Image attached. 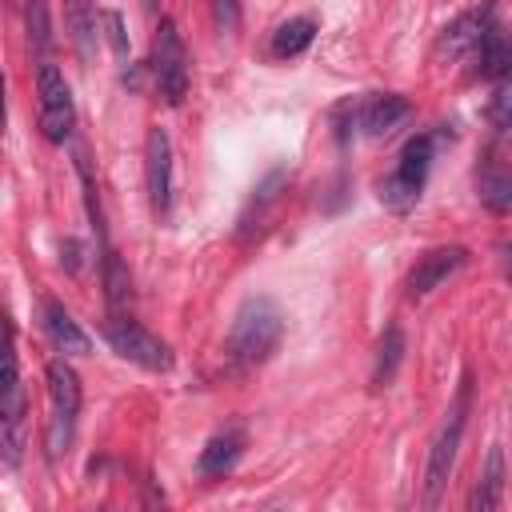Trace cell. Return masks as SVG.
<instances>
[{
    "instance_id": "1",
    "label": "cell",
    "mask_w": 512,
    "mask_h": 512,
    "mask_svg": "<svg viewBox=\"0 0 512 512\" xmlns=\"http://www.w3.org/2000/svg\"><path fill=\"white\" fill-rule=\"evenodd\" d=\"M280 336H284V316L280 308L268 300V296H252L240 304L232 328H228V356L244 368L252 364H264L276 348H280Z\"/></svg>"
},
{
    "instance_id": "2",
    "label": "cell",
    "mask_w": 512,
    "mask_h": 512,
    "mask_svg": "<svg viewBox=\"0 0 512 512\" xmlns=\"http://www.w3.org/2000/svg\"><path fill=\"white\" fill-rule=\"evenodd\" d=\"M468 408H472V380L464 376L448 412H444V424L436 432V444L428 452V472H424V504L432 508L452 476V464H456V448H460V436H464V424H468Z\"/></svg>"
},
{
    "instance_id": "3",
    "label": "cell",
    "mask_w": 512,
    "mask_h": 512,
    "mask_svg": "<svg viewBox=\"0 0 512 512\" xmlns=\"http://www.w3.org/2000/svg\"><path fill=\"white\" fill-rule=\"evenodd\" d=\"M432 152H436V140H432L428 132H420V136H412V140L404 144L396 172L384 176L380 188H376L384 208H392V212L416 208V200H420V192H424V180H428V168H432Z\"/></svg>"
},
{
    "instance_id": "4",
    "label": "cell",
    "mask_w": 512,
    "mask_h": 512,
    "mask_svg": "<svg viewBox=\"0 0 512 512\" xmlns=\"http://www.w3.org/2000/svg\"><path fill=\"white\" fill-rule=\"evenodd\" d=\"M48 400H52V420H48V452L60 456L72 444L76 416H80V376L72 372L68 360H48Z\"/></svg>"
},
{
    "instance_id": "5",
    "label": "cell",
    "mask_w": 512,
    "mask_h": 512,
    "mask_svg": "<svg viewBox=\"0 0 512 512\" xmlns=\"http://www.w3.org/2000/svg\"><path fill=\"white\" fill-rule=\"evenodd\" d=\"M152 76H156V88L168 104H180L184 92H188V52H184V40L176 32V20H160L156 24V36H152Z\"/></svg>"
},
{
    "instance_id": "6",
    "label": "cell",
    "mask_w": 512,
    "mask_h": 512,
    "mask_svg": "<svg viewBox=\"0 0 512 512\" xmlns=\"http://www.w3.org/2000/svg\"><path fill=\"white\" fill-rule=\"evenodd\" d=\"M36 92H40V132L52 144H64L72 136V124H76V108H72V92H68L64 72L56 64L40 60V68H36Z\"/></svg>"
},
{
    "instance_id": "7",
    "label": "cell",
    "mask_w": 512,
    "mask_h": 512,
    "mask_svg": "<svg viewBox=\"0 0 512 512\" xmlns=\"http://www.w3.org/2000/svg\"><path fill=\"white\" fill-rule=\"evenodd\" d=\"M104 336L112 344V352H120L124 360L148 368V372H168L172 368V352L160 336H152L140 320H128V316H112L104 324Z\"/></svg>"
},
{
    "instance_id": "8",
    "label": "cell",
    "mask_w": 512,
    "mask_h": 512,
    "mask_svg": "<svg viewBox=\"0 0 512 512\" xmlns=\"http://www.w3.org/2000/svg\"><path fill=\"white\" fill-rule=\"evenodd\" d=\"M4 432H0V448H4V464L16 468L20 464V448H24V384H20V356L16 344H8V380H4Z\"/></svg>"
},
{
    "instance_id": "9",
    "label": "cell",
    "mask_w": 512,
    "mask_h": 512,
    "mask_svg": "<svg viewBox=\"0 0 512 512\" xmlns=\"http://www.w3.org/2000/svg\"><path fill=\"white\" fill-rule=\"evenodd\" d=\"M144 180H148V200L156 216H168L172 208V144L164 128H148L144 140Z\"/></svg>"
},
{
    "instance_id": "10",
    "label": "cell",
    "mask_w": 512,
    "mask_h": 512,
    "mask_svg": "<svg viewBox=\"0 0 512 512\" xmlns=\"http://www.w3.org/2000/svg\"><path fill=\"white\" fill-rule=\"evenodd\" d=\"M492 12H496V0H484V4H476V8H468V12H460V16L440 32L436 52L448 56V60L472 52V48L484 40V32L492 28Z\"/></svg>"
},
{
    "instance_id": "11",
    "label": "cell",
    "mask_w": 512,
    "mask_h": 512,
    "mask_svg": "<svg viewBox=\"0 0 512 512\" xmlns=\"http://www.w3.org/2000/svg\"><path fill=\"white\" fill-rule=\"evenodd\" d=\"M468 260V248L460 244H444V248H432L416 260V268L408 272V296H428L432 288H440L456 268H464Z\"/></svg>"
},
{
    "instance_id": "12",
    "label": "cell",
    "mask_w": 512,
    "mask_h": 512,
    "mask_svg": "<svg viewBox=\"0 0 512 512\" xmlns=\"http://www.w3.org/2000/svg\"><path fill=\"white\" fill-rule=\"evenodd\" d=\"M412 116V104L404 100V96H372V100H364L360 108H356V120H360V128L372 136V140H384V136H392L404 120Z\"/></svg>"
},
{
    "instance_id": "13",
    "label": "cell",
    "mask_w": 512,
    "mask_h": 512,
    "mask_svg": "<svg viewBox=\"0 0 512 512\" xmlns=\"http://www.w3.org/2000/svg\"><path fill=\"white\" fill-rule=\"evenodd\" d=\"M472 60H476L472 76H480V80H504V76H512V32L500 28V24H492L484 32V40L472 48Z\"/></svg>"
},
{
    "instance_id": "14",
    "label": "cell",
    "mask_w": 512,
    "mask_h": 512,
    "mask_svg": "<svg viewBox=\"0 0 512 512\" xmlns=\"http://www.w3.org/2000/svg\"><path fill=\"white\" fill-rule=\"evenodd\" d=\"M44 328H48V336H52V344L60 348V352H68V356H84L88 348H92V340L84 336V328L72 320V312L64 308V304H56V300H44Z\"/></svg>"
},
{
    "instance_id": "15",
    "label": "cell",
    "mask_w": 512,
    "mask_h": 512,
    "mask_svg": "<svg viewBox=\"0 0 512 512\" xmlns=\"http://www.w3.org/2000/svg\"><path fill=\"white\" fill-rule=\"evenodd\" d=\"M504 480H508L504 476V448L496 444V448H488V460H484V472H480V480L468 496V508L472 512H492L504 496Z\"/></svg>"
},
{
    "instance_id": "16",
    "label": "cell",
    "mask_w": 512,
    "mask_h": 512,
    "mask_svg": "<svg viewBox=\"0 0 512 512\" xmlns=\"http://www.w3.org/2000/svg\"><path fill=\"white\" fill-rule=\"evenodd\" d=\"M240 452H244V436H240V432H220V436H212V440L200 448L196 472H200V476H224V472L236 468Z\"/></svg>"
},
{
    "instance_id": "17",
    "label": "cell",
    "mask_w": 512,
    "mask_h": 512,
    "mask_svg": "<svg viewBox=\"0 0 512 512\" xmlns=\"http://www.w3.org/2000/svg\"><path fill=\"white\" fill-rule=\"evenodd\" d=\"M64 20H68V32H72L80 60H92L96 56V8H92V0H64Z\"/></svg>"
},
{
    "instance_id": "18",
    "label": "cell",
    "mask_w": 512,
    "mask_h": 512,
    "mask_svg": "<svg viewBox=\"0 0 512 512\" xmlns=\"http://www.w3.org/2000/svg\"><path fill=\"white\" fill-rule=\"evenodd\" d=\"M480 200L492 208V212H512V168L500 164L496 156L484 164L480 172Z\"/></svg>"
},
{
    "instance_id": "19",
    "label": "cell",
    "mask_w": 512,
    "mask_h": 512,
    "mask_svg": "<svg viewBox=\"0 0 512 512\" xmlns=\"http://www.w3.org/2000/svg\"><path fill=\"white\" fill-rule=\"evenodd\" d=\"M400 360H404V332L392 324V328H384V336H380V344H376V364H372V384L376 388H384V384H392V376H396V368H400Z\"/></svg>"
},
{
    "instance_id": "20",
    "label": "cell",
    "mask_w": 512,
    "mask_h": 512,
    "mask_svg": "<svg viewBox=\"0 0 512 512\" xmlns=\"http://www.w3.org/2000/svg\"><path fill=\"white\" fill-rule=\"evenodd\" d=\"M312 36H316V24H312L308 16L284 20V24L276 28V36H272V52H276V56H300V52L312 44Z\"/></svg>"
},
{
    "instance_id": "21",
    "label": "cell",
    "mask_w": 512,
    "mask_h": 512,
    "mask_svg": "<svg viewBox=\"0 0 512 512\" xmlns=\"http://www.w3.org/2000/svg\"><path fill=\"white\" fill-rule=\"evenodd\" d=\"M28 40H32V48L44 56L48 48H52V24H48V4L44 0H28Z\"/></svg>"
},
{
    "instance_id": "22",
    "label": "cell",
    "mask_w": 512,
    "mask_h": 512,
    "mask_svg": "<svg viewBox=\"0 0 512 512\" xmlns=\"http://www.w3.org/2000/svg\"><path fill=\"white\" fill-rule=\"evenodd\" d=\"M488 124L492 128H512V76H504V80H496V92H492V100H488Z\"/></svg>"
},
{
    "instance_id": "23",
    "label": "cell",
    "mask_w": 512,
    "mask_h": 512,
    "mask_svg": "<svg viewBox=\"0 0 512 512\" xmlns=\"http://www.w3.org/2000/svg\"><path fill=\"white\" fill-rule=\"evenodd\" d=\"M100 20H104V28H108V44H112V52L116 56H128V36H124V20H120V12H100Z\"/></svg>"
},
{
    "instance_id": "24",
    "label": "cell",
    "mask_w": 512,
    "mask_h": 512,
    "mask_svg": "<svg viewBox=\"0 0 512 512\" xmlns=\"http://www.w3.org/2000/svg\"><path fill=\"white\" fill-rule=\"evenodd\" d=\"M212 20L220 32H236L240 24V0H212Z\"/></svg>"
},
{
    "instance_id": "25",
    "label": "cell",
    "mask_w": 512,
    "mask_h": 512,
    "mask_svg": "<svg viewBox=\"0 0 512 512\" xmlns=\"http://www.w3.org/2000/svg\"><path fill=\"white\" fill-rule=\"evenodd\" d=\"M60 252H68L64 260H68V268L76 272V268H80V244H76V240H64V244H60Z\"/></svg>"
},
{
    "instance_id": "26",
    "label": "cell",
    "mask_w": 512,
    "mask_h": 512,
    "mask_svg": "<svg viewBox=\"0 0 512 512\" xmlns=\"http://www.w3.org/2000/svg\"><path fill=\"white\" fill-rule=\"evenodd\" d=\"M504 272L512 276V240H508V248H504Z\"/></svg>"
},
{
    "instance_id": "27",
    "label": "cell",
    "mask_w": 512,
    "mask_h": 512,
    "mask_svg": "<svg viewBox=\"0 0 512 512\" xmlns=\"http://www.w3.org/2000/svg\"><path fill=\"white\" fill-rule=\"evenodd\" d=\"M144 4H156V0H144Z\"/></svg>"
}]
</instances>
